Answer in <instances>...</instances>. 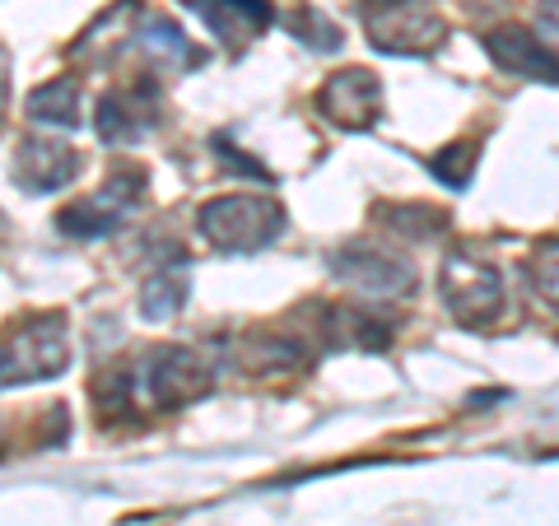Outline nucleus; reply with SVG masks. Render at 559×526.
I'll list each match as a JSON object with an SVG mask.
<instances>
[{
	"instance_id": "14",
	"label": "nucleus",
	"mask_w": 559,
	"mask_h": 526,
	"mask_svg": "<svg viewBox=\"0 0 559 526\" xmlns=\"http://www.w3.org/2000/svg\"><path fill=\"white\" fill-rule=\"evenodd\" d=\"M24 112H28V121H38V127H61V131L80 127V84L70 75L38 84V89L24 98Z\"/></svg>"
},
{
	"instance_id": "15",
	"label": "nucleus",
	"mask_w": 559,
	"mask_h": 526,
	"mask_svg": "<svg viewBox=\"0 0 559 526\" xmlns=\"http://www.w3.org/2000/svg\"><path fill=\"white\" fill-rule=\"evenodd\" d=\"M187 285H191L187 266L154 271V275L145 279V289H140V312H145V322H168V318H178L182 303H187Z\"/></svg>"
},
{
	"instance_id": "2",
	"label": "nucleus",
	"mask_w": 559,
	"mask_h": 526,
	"mask_svg": "<svg viewBox=\"0 0 559 526\" xmlns=\"http://www.w3.org/2000/svg\"><path fill=\"white\" fill-rule=\"evenodd\" d=\"M364 33L373 38L378 51H396V57H415V51H433L443 43V14L429 0H364Z\"/></svg>"
},
{
	"instance_id": "4",
	"label": "nucleus",
	"mask_w": 559,
	"mask_h": 526,
	"mask_svg": "<svg viewBox=\"0 0 559 526\" xmlns=\"http://www.w3.org/2000/svg\"><path fill=\"white\" fill-rule=\"evenodd\" d=\"M439 294H443L448 312L462 326H489V322H499L503 303H509V294H503V275L495 266H485V261L462 256V252H452L443 261Z\"/></svg>"
},
{
	"instance_id": "20",
	"label": "nucleus",
	"mask_w": 559,
	"mask_h": 526,
	"mask_svg": "<svg viewBox=\"0 0 559 526\" xmlns=\"http://www.w3.org/2000/svg\"><path fill=\"white\" fill-rule=\"evenodd\" d=\"M0 108H5V84H0Z\"/></svg>"
},
{
	"instance_id": "7",
	"label": "nucleus",
	"mask_w": 559,
	"mask_h": 526,
	"mask_svg": "<svg viewBox=\"0 0 559 526\" xmlns=\"http://www.w3.org/2000/svg\"><path fill=\"white\" fill-rule=\"evenodd\" d=\"M331 275L345 279L355 294H373V298H401L415 285L411 261L382 252L373 242H349V248L331 252Z\"/></svg>"
},
{
	"instance_id": "18",
	"label": "nucleus",
	"mask_w": 559,
	"mask_h": 526,
	"mask_svg": "<svg viewBox=\"0 0 559 526\" xmlns=\"http://www.w3.org/2000/svg\"><path fill=\"white\" fill-rule=\"evenodd\" d=\"M532 285H536V294L559 312V238L546 242V248L536 252V261H532Z\"/></svg>"
},
{
	"instance_id": "12",
	"label": "nucleus",
	"mask_w": 559,
	"mask_h": 526,
	"mask_svg": "<svg viewBox=\"0 0 559 526\" xmlns=\"http://www.w3.org/2000/svg\"><path fill=\"white\" fill-rule=\"evenodd\" d=\"M154 89L145 84L140 94H121V89H112V94H103L98 98V108H94V127H98V140L103 145H131V140H140L150 127H154V117H150V108H145V98H150Z\"/></svg>"
},
{
	"instance_id": "5",
	"label": "nucleus",
	"mask_w": 559,
	"mask_h": 526,
	"mask_svg": "<svg viewBox=\"0 0 559 526\" xmlns=\"http://www.w3.org/2000/svg\"><path fill=\"white\" fill-rule=\"evenodd\" d=\"M140 191H145V178L131 172V168H121V172H112V178L94 191V196L70 201L57 215V229L66 238H108V234H117L121 224L135 215Z\"/></svg>"
},
{
	"instance_id": "9",
	"label": "nucleus",
	"mask_w": 559,
	"mask_h": 526,
	"mask_svg": "<svg viewBox=\"0 0 559 526\" xmlns=\"http://www.w3.org/2000/svg\"><path fill=\"white\" fill-rule=\"evenodd\" d=\"M318 103H322V117L336 121V127L369 131L382 112V84L369 75V70H341V75L326 80Z\"/></svg>"
},
{
	"instance_id": "13",
	"label": "nucleus",
	"mask_w": 559,
	"mask_h": 526,
	"mask_svg": "<svg viewBox=\"0 0 559 526\" xmlns=\"http://www.w3.org/2000/svg\"><path fill=\"white\" fill-rule=\"evenodd\" d=\"M127 43H135L140 51H150V57L164 61L168 70H187V65L201 61V51L187 43V33L173 20H164V14H135V33Z\"/></svg>"
},
{
	"instance_id": "10",
	"label": "nucleus",
	"mask_w": 559,
	"mask_h": 526,
	"mask_svg": "<svg viewBox=\"0 0 559 526\" xmlns=\"http://www.w3.org/2000/svg\"><path fill=\"white\" fill-rule=\"evenodd\" d=\"M485 47H489V57L509 70V75L559 84V51L546 47L540 38H532L527 28H499V33H489Z\"/></svg>"
},
{
	"instance_id": "17",
	"label": "nucleus",
	"mask_w": 559,
	"mask_h": 526,
	"mask_svg": "<svg viewBox=\"0 0 559 526\" xmlns=\"http://www.w3.org/2000/svg\"><path fill=\"white\" fill-rule=\"evenodd\" d=\"M429 168H433V178H439L443 187H466L471 182V168H476V145H452Z\"/></svg>"
},
{
	"instance_id": "19",
	"label": "nucleus",
	"mask_w": 559,
	"mask_h": 526,
	"mask_svg": "<svg viewBox=\"0 0 559 526\" xmlns=\"http://www.w3.org/2000/svg\"><path fill=\"white\" fill-rule=\"evenodd\" d=\"M540 33L559 43V0H540Z\"/></svg>"
},
{
	"instance_id": "3",
	"label": "nucleus",
	"mask_w": 559,
	"mask_h": 526,
	"mask_svg": "<svg viewBox=\"0 0 559 526\" xmlns=\"http://www.w3.org/2000/svg\"><path fill=\"white\" fill-rule=\"evenodd\" d=\"M5 349V387L14 382H47L70 363V331L61 312H38L28 318L10 340H0Z\"/></svg>"
},
{
	"instance_id": "11",
	"label": "nucleus",
	"mask_w": 559,
	"mask_h": 526,
	"mask_svg": "<svg viewBox=\"0 0 559 526\" xmlns=\"http://www.w3.org/2000/svg\"><path fill=\"white\" fill-rule=\"evenodd\" d=\"M197 14L205 20V28L229 47L252 43L257 33H266L275 24V10L266 0H197Z\"/></svg>"
},
{
	"instance_id": "16",
	"label": "nucleus",
	"mask_w": 559,
	"mask_h": 526,
	"mask_svg": "<svg viewBox=\"0 0 559 526\" xmlns=\"http://www.w3.org/2000/svg\"><path fill=\"white\" fill-rule=\"evenodd\" d=\"M94 401L108 415H127L131 401H135V373H131V368H112V373H103L94 382Z\"/></svg>"
},
{
	"instance_id": "6",
	"label": "nucleus",
	"mask_w": 559,
	"mask_h": 526,
	"mask_svg": "<svg viewBox=\"0 0 559 526\" xmlns=\"http://www.w3.org/2000/svg\"><path fill=\"white\" fill-rule=\"evenodd\" d=\"M210 363L205 355H197L191 345H168L154 349L145 363V392L159 410H182L191 401H201L210 392Z\"/></svg>"
},
{
	"instance_id": "8",
	"label": "nucleus",
	"mask_w": 559,
	"mask_h": 526,
	"mask_svg": "<svg viewBox=\"0 0 559 526\" xmlns=\"http://www.w3.org/2000/svg\"><path fill=\"white\" fill-rule=\"evenodd\" d=\"M10 172L33 196H51V191H61L80 178V154L61 145L57 135H28V140H20V150H14Z\"/></svg>"
},
{
	"instance_id": "1",
	"label": "nucleus",
	"mask_w": 559,
	"mask_h": 526,
	"mask_svg": "<svg viewBox=\"0 0 559 526\" xmlns=\"http://www.w3.org/2000/svg\"><path fill=\"white\" fill-rule=\"evenodd\" d=\"M201 238L219 252H257L280 238L285 229V210L271 196H252V191H234V196H215L201 205Z\"/></svg>"
}]
</instances>
